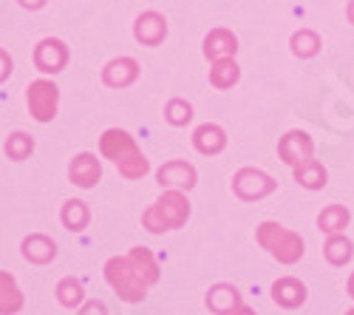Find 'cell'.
<instances>
[{"instance_id": "obj_29", "label": "cell", "mask_w": 354, "mask_h": 315, "mask_svg": "<svg viewBox=\"0 0 354 315\" xmlns=\"http://www.w3.org/2000/svg\"><path fill=\"white\" fill-rule=\"evenodd\" d=\"M80 315H108V309H105L102 301H85L82 309H80Z\"/></svg>"}, {"instance_id": "obj_28", "label": "cell", "mask_w": 354, "mask_h": 315, "mask_svg": "<svg viewBox=\"0 0 354 315\" xmlns=\"http://www.w3.org/2000/svg\"><path fill=\"white\" fill-rule=\"evenodd\" d=\"M317 48H320V37L315 32H309V28H301V32L292 37V51L298 57H315Z\"/></svg>"}, {"instance_id": "obj_11", "label": "cell", "mask_w": 354, "mask_h": 315, "mask_svg": "<svg viewBox=\"0 0 354 315\" xmlns=\"http://www.w3.org/2000/svg\"><path fill=\"white\" fill-rule=\"evenodd\" d=\"M102 177V165L94 154H77L68 165V179L77 188H94Z\"/></svg>"}, {"instance_id": "obj_3", "label": "cell", "mask_w": 354, "mask_h": 315, "mask_svg": "<svg viewBox=\"0 0 354 315\" xmlns=\"http://www.w3.org/2000/svg\"><path fill=\"white\" fill-rule=\"evenodd\" d=\"M258 244L281 264H298L304 259V239L278 222H263L258 227Z\"/></svg>"}, {"instance_id": "obj_16", "label": "cell", "mask_w": 354, "mask_h": 315, "mask_svg": "<svg viewBox=\"0 0 354 315\" xmlns=\"http://www.w3.org/2000/svg\"><path fill=\"white\" fill-rule=\"evenodd\" d=\"M241 304H244L241 293L235 290L232 284H216V287H210V293H207V307L216 315H232Z\"/></svg>"}, {"instance_id": "obj_4", "label": "cell", "mask_w": 354, "mask_h": 315, "mask_svg": "<svg viewBox=\"0 0 354 315\" xmlns=\"http://www.w3.org/2000/svg\"><path fill=\"white\" fill-rule=\"evenodd\" d=\"M105 278L113 287V293L120 296L122 301H128V304H139L145 298V293H147V284L136 276V270L128 262V255H113V259H108Z\"/></svg>"}, {"instance_id": "obj_15", "label": "cell", "mask_w": 354, "mask_h": 315, "mask_svg": "<svg viewBox=\"0 0 354 315\" xmlns=\"http://www.w3.org/2000/svg\"><path fill=\"white\" fill-rule=\"evenodd\" d=\"M193 145H196V151L198 154H204V156H216V154H221L224 151V145H227V134H224V128L221 125H198L196 131H193Z\"/></svg>"}, {"instance_id": "obj_12", "label": "cell", "mask_w": 354, "mask_h": 315, "mask_svg": "<svg viewBox=\"0 0 354 315\" xmlns=\"http://www.w3.org/2000/svg\"><path fill=\"white\" fill-rule=\"evenodd\" d=\"M272 301L283 309H298L304 307L306 301V284L298 281V278H292V276H283L272 284Z\"/></svg>"}, {"instance_id": "obj_26", "label": "cell", "mask_w": 354, "mask_h": 315, "mask_svg": "<svg viewBox=\"0 0 354 315\" xmlns=\"http://www.w3.org/2000/svg\"><path fill=\"white\" fill-rule=\"evenodd\" d=\"M6 156L9 159H15V162H20V159H28V154L35 151V139L28 136V134H23V131H15L9 139H6Z\"/></svg>"}, {"instance_id": "obj_14", "label": "cell", "mask_w": 354, "mask_h": 315, "mask_svg": "<svg viewBox=\"0 0 354 315\" xmlns=\"http://www.w3.org/2000/svg\"><path fill=\"white\" fill-rule=\"evenodd\" d=\"M235 51H239V40H235L230 28H213V32L204 37V57L213 63L224 60V57H235Z\"/></svg>"}, {"instance_id": "obj_21", "label": "cell", "mask_w": 354, "mask_h": 315, "mask_svg": "<svg viewBox=\"0 0 354 315\" xmlns=\"http://www.w3.org/2000/svg\"><path fill=\"white\" fill-rule=\"evenodd\" d=\"M295 179H298V185H304L306 190H320L323 185H326L329 174H326V168H323L317 159H309L304 165H295Z\"/></svg>"}, {"instance_id": "obj_17", "label": "cell", "mask_w": 354, "mask_h": 315, "mask_svg": "<svg viewBox=\"0 0 354 315\" xmlns=\"http://www.w3.org/2000/svg\"><path fill=\"white\" fill-rule=\"evenodd\" d=\"M20 247H23L26 259L35 262V264H48V262H54V255H57V244H54L48 236H43V233L26 236Z\"/></svg>"}, {"instance_id": "obj_31", "label": "cell", "mask_w": 354, "mask_h": 315, "mask_svg": "<svg viewBox=\"0 0 354 315\" xmlns=\"http://www.w3.org/2000/svg\"><path fill=\"white\" fill-rule=\"evenodd\" d=\"M20 6H23V9H43L46 0H20Z\"/></svg>"}, {"instance_id": "obj_25", "label": "cell", "mask_w": 354, "mask_h": 315, "mask_svg": "<svg viewBox=\"0 0 354 315\" xmlns=\"http://www.w3.org/2000/svg\"><path fill=\"white\" fill-rule=\"evenodd\" d=\"M57 301H60L63 307L74 309L85 301V290H82V284L74 278V276H66L60 284H57Z\"/></svg>"}, {"instance_id": "obj_20", "label": "cell", "mask_w": 354, "mask_h": 315, "mask_svg": "<svg viewBox=\"0 0 354 315\" xmlns=\"http://www.w3.org/2000/svg\"><path fill=\"white\" fill-rule=\"evenodd\" d=\"M239 77H241V69H239V63H235V57L216 60L213 69H210V85H213V89H218V91L232 89V85L239 82Z\"/></svg>"}, {"instance_id": "obj_30", "label": "cell", "mask_w": 354, "mask_h": 315, "mask_svg": "<svg viewBox=\"0 0 354 315\" xmlns=\"http://www.w3.org/2000/svg\"><path fill=\"white\" fill-rule=\"evenodd\" d=\"M9 74H12V57H9V51L0 48V82H3Z\"/></svg>"}, {"instance_id": "obj_5", "label": "cell", "mask_w": 354, "mask_h": 315, "mask_svg": "<svg viewBox=\"0 0 354 315\" xmlns=\"http://www.w3.org/2000/svg\"><path fill=\"white\" fill-rule=\"evenodd\" d=\"M26 102H28V114H32L37 123H51L57 117V105H60V89H57L51 80L40 77L28 85Z\"/></svg>"}, {"instance_id": "obj_23", "label": "cell", "mask_w": 354, "mask_h": 315, "mask_svg": "<svg viewBox=\"0 0 354 315\" xmlns=\"http://www.w3.org/2000/svg\"><path fill=\"white\" fill-rule=\"evenodd\" d=\"M60 219H63V224L68 227V231L80 233V231H85V227H88L91 213H88L85 202H80V199H68V202L63 205V210H60Z\"/></svg>"}, {"instance_id": "obj_35", "label": "cell", "mask_w": 354, "mask_h": 315, "mask_svg": "<svg viewBox=\"0 0 354 315\" xmlns=\"http://www.w3.org/2000/svg\"><path fill=\"white\" fill-rule=\"evenodd\" d=\"M346 315H354V309H348V312H346Z\"/></svg>"}, {"instance_id": "obj_1", "label": "cell", "mask_w": 354, "mask_h": 315, "mask_svg": "<svg viewBox=\"0 0 354 315\" xmlns=\"http://www.w3.org/2000/svg\"><path fill=\"white\" fill-rule=\"evenodd\" d=\"M100 154L120 168V174L125 179H142L147 170H151V165H147L142 148L136 145V139L128 131H122V128H108L102 134Z\"/></svg>"}, {"instance_id": "obj_6", "label": "cell", "mask_w": 354, "mask_h": 315, "mask_svg": "<svg viewBox=\"0 0 354 315\" xmlns=\"http://www.w3.org/2000/svg\"><path fill=\"white\" fill-rule=\"evenodd\" d=\"M275 188H278V182H275L270 174L258 170V168H241L239 174L232 177V190H235V196L247 199V202H255V199L270 196Z\"/></svg>"}, {"instance_id": "obj_10", "label": "cell", "mask_w": 354, "mask_h": 315, "mask_svg": "<svg viewBox=\"0 0 354 315\" xmlns=\"http://www.w3.org/2000/svg\"><path fill=\"white\" fill-rule=\"evenodd\" d=\"M133 37L142 46H159L167 37V20L159 12H145L133 23Z\"/></svg>"}, {"instance_id": "obj_34", "label": "cell", "mask_w": 354, "mask_h": 315, "mask_svg": "<svg viewBox=\"0 0 354 315\" xmlns=\"http://www.w3.org/2000/svg\"><path fill=\"white\" fill-rule=\"evenodd\" d=\"M346 15H348V20H351V23H354V0H351V3H348V6H346Z\"/></svg>"}, {"instance_id": "obj_33", "label": "cell", "mask_w": 354, "mask_h": 315, "mask_svg": "<svg viewBox=\"0 0 354 315\" xmlns=\"http://www.w3.org/2000/svg\"><path fill=\"white\" fill-rule=\"evenodd\" d=\"M346 290H348V296H351V298H354V273H351V276H348V284H346Z\"/></svg>"}, {"instance_id": "obj_27", "label": "cell", "mask_w": 354, "mask_h": 315, "mask_svg": "<svg viewBox=\"0 0 354 315\" xmlns=\"http://www.w3.org/2000/svg\"><path fill=\"white\" fill-rule=\"evenodd\" d=\"M190 117H193V105L187 102V100H170L167 105H165V120L170 123V125H187L190 123Z\"/></svg>"}, {"instance_id": "obj_7", "label": "cell", "mask_w": 354, "mask_h": 315, "mask_svg": "<svg viewBox=\"0 0 354 315\" xmlns=\"http://www.w3.org/2000/svg\"><path fill=\"white\" fill-rule=\"evenodd\" d=\"M278 154L292 168L295 165H304V162L315 159V142H312V136L306 131H289L278 142Z\"/></svg>"}, {"instance_id": "obj_8", "label": "cell", "mask_w": 354, "mask_h": 315, "mask_svg": "<svg viewBox=\"0 0 354 315\" xmlns=\"http://www.w3.org/2000/svg\"><path fill=\"white\" fill-rule=\"evenodd\" d=\"M35 66L43 74H57L68 66V46L57 37H46L35 48Z\"/></svg>"}, {"instance_id": "obj_32", "label": "cell", "mask_w": 354, "mask_h": 315, "mask_svg": "<svg viewBox=\"0 0 354 315\" xmlns=\"http://www.w3.org/2000/svg\"><path fill=\"white\" fill-rule=\"evenodd\" d=\"M232 315H255V309H252V307H247V304H241V307L235 309Z\"/></svg>"}, {"instance_id": "obj_2", "label": "cell", "mask_w": 354, "mask_h": 315, "mask_svg": "<svg viewBox=\"0 0 354 315\" xmlns=\"http://www.w3.org/2000/svg\"><path fill=\"white\" fill-rule=\"evenodd\" d=\"M187 219H190V202H187L185 190H165L156 202L142 213V224L151 233L179 231Z\"/></svg>"}, {"instance_id": "obj_13", "label": "cell", "mask_w": 354, "mask_h": 315, "mask_svg": "<svg viewBox=\"0 0 354 315\" xmlns=\"http://www.w3.org/2000/svg\"><path fill=\"white\" fill-rule=\"evenodd\" d=\"M102 80L111 89H125V85H133L139 80V63L133 57H120V60H111L102 69Z\"/></svg>"}, {"instance_id": "obj_18", "label": "cell", "mask_w": 354, "mask_h": 315, "mask_svg": "<svg viewBox=\"0 0 354 315\" xmlns=\"http://www.w3.org/2000/svg\"><path fill=\"white\" fill-rule=\"evenodd\" d=\"M128 262H131V267L136 270V276L147 284V287L159 281V264H156L153 253L147 250V247H133V250L128 253Z\"/></svg>"}, {"instance_id": "obj_19", "label": "cell", "mask_w": 354, "mask_h": 315, "mask_svg": "<svg viewBox=\"0 0 354 315\" xmlns=\"http://www.w3.org/2000/svg\"><path fill=\"white\" fill-rule=\"evenodd\" d=\"M23 293L17 287V281L12 273L0 270V315H15L23 309Z\"/></svg>"}, {"instance_id": "obj_22", "label": "cell", "mask_w": 354, "mask_h": 315, "mask_svg": "<svg viewBox=\"0 0 354 315\" xmlns=\"http://www.w3.org/2000/svg\"><path fill=\"white\" fill-rule=\"evenodd\" d=\"M348 222H351V213L343 205H329V208H323V213L317 216V227L323 233H329V236L343 233L348 227Z\"/></svg>"}, {"instance_id": "obj_9", "label": "cell", "mask_w": 354, "mask_h": 315, "mask_svg": "<svg viewBox=\"0 0 354 315\" xmlns=\"http://www.w3.org/2000/svg\"><path fill=\"white\" fill-rule=\"evenodd\" d=\"M156 179L165 190H190L196 185V168L185 159H173L159 168Z\"/></svg>"}, {"instance_id": "obj_24", "label": "cell", "mask_w": 354, "mask_h": 315, "mask_svg": "<svg viewBox=\"0 0 354 315\" xmlns=\"http://www.w3.org/2000/svg\"><path fill=\"white\" fill-rule=\"evenodd\" d=\"M323 255H326V262H329V264L343 267V264L351 259V255H354V247H351V242H348L343 233H337V236H329V239H326Z\"/></svg>"}]
</instances>
